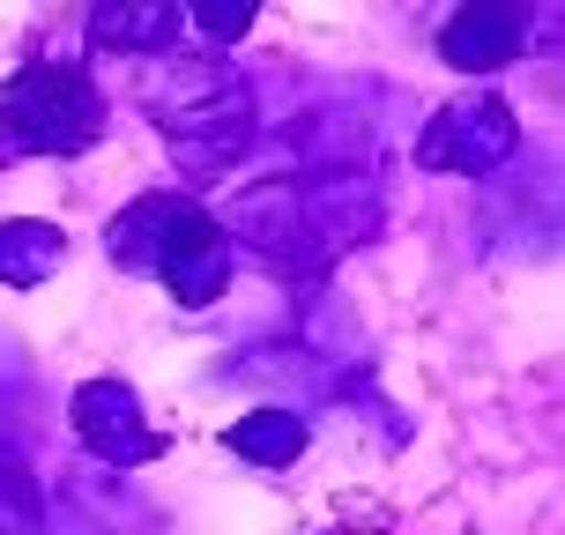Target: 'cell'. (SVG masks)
Segmentation results:
<instances>
[{"instance_id": "obj_1", "label": "cell", "mask_w": 565, "mask_h": 535, "mask_svg": "<svg viewBox=\"0 0 565 535\" xmlns=\"http://www.w3.org/2000/svg\"><path fill=\"white\" fill-rule=\"evenodd\" d=\"M97 89L75 67H30L0 89V127L23 149H83L97 135Z\"/></svg>"}, {"instance_id": "obj_2", "label": "cell", "mask_w": 565, "mask_h": 535, "mask_svg": "<svg viewBox=\"0 0 565 535\" xmlns=\"http://www.w3.org/2000/svg\"><path fill=\"white\" fill-rule=\"evenodd\" d=\"M513 38H521V15L477 8V15H461V23L447 30V60L454 67H499V60L513 53Z\"/></svg>"}, {"instance_id": "obj_3", "label": "cell", "mask_w": 565, "mask_h": 535, "mask_svg": "<svg viewBox=\"0 0 565 535\" xmlns=\"http://www.w3.org/2000/svg\"><path fill=\"white\" fill-rule=\"evenodd\" d=\"M75 417H83L89 447L119 453V461H141V453H157V447H135V439H127V417H135V402L119 395V387H83V402H75Z\"/></svg>"}, {"instance_id": "obj_4", "label": "cell", "mask_w": 565, "mask_h": 535, "mask_svg": "<svg viewBox=\"0 0 565 535\" xmlns=\"http://www.w3.org/2000/svg\"><path fill=\"white\" fill-rule=\"evenodd\" d=\"M231 447H238V453H260V461H290V453L306 447V431H298V417L268 409V417L238 424V431H231Z\"/></svg>"}, {"instance_id": "obj_5", "label": "cell", "mask_w": 565, "mask_h": 535, "mask_svg": "<svg viewBox=\"0 0 565 535\" xmlns=\"http://www.w3.org/2000/svg\"><path fill=\"white\" fill-rule=\"evenodd\" d=\"M246 23H254V8H201V30H216V38H238Z\"/></svg>"}]
</instances>
